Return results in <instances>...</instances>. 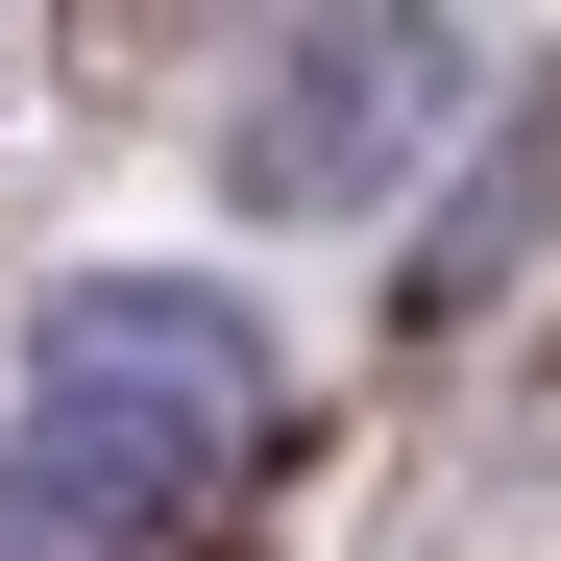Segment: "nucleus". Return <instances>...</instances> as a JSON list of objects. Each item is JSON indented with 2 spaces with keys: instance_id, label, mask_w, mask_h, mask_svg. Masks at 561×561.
Returning a JSON list of instances; mask_svg holds the SVG:
<instances>
[{
  "instance_id": "obj_1",
  "label": "nucleus",
  "mask_w": 561,
  "mask_h": 561,
  "mask_svg": "<svg viewBox=\"0 0 561 561\" xmlns=\"http://www.w3.org/2000/svg\"><path fill=\"white\" fill-rule=\"evenodd\" d=\"M268 439V342L220 294H171V268H99V294L25 318V513L49 537H196Z\"/></svg>"
},
{
  "instance_id": "obj_2",
  "label": "nucleus",
  "mask_w": 561,
  "mask_h": 561,
  "mask_svg": "<svg viewBox=\"0 0 561 561\" xmlns=\"http://www.w3.org/2000/svg\"><path fill=\"white\" fill-rule=\"evenodd\" d=\"M439 123H463V25H439V0H294V49L244 73L220 171H244L268 220H366Z\"/></svg>"
},
{
  "instance_id": "obj_3",
  "label": "nucleus",
  "mask_w": 561,
  "mask_h": 561,
  "mask_svg": "<svg viewBox=\"0 0 561 561\" xmlns=\"http://www.w3.org/2000/svg\"><path fill=\"white\" fill-rule=\"evenodd\" d=\"M513 220H537V171H489V196H463V220H439V268H415V294L463 318V294H489V268H513Z\"/></svg>"
},
{
  "instance_id": "obj_4",
  "label": "nucleus",
  "mask_w": 561,
  "mask_h": 561,
  "mask_svg": "<svg viewBox=\"0 0 561 561\" xmlns=\"http://www.w3.org/2000/svg\"><path fill=\"white\" fill-rule=\"evenodd\" d=\"M0 561H49V513H25V489H0Z\"/></svg>"
}]
</instances>
